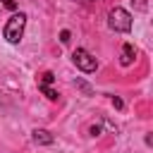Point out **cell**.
Here are the masks:
<instances>
[{
	"label": "cell",
	"instance_id": "cell-1",
	"mask_svg": "<svg viewBox=\"0 0 153 153\" xmlns=\"http://www.w3.org/2000/svg\"><path fill=\"white\" fill-rule=\"evenodd\" d=\"M24 29H26V14H24V12H14V14L7 19V24H5L2 36H5L7 43L17 45V43L22 41V36H24Z\"/></svg>",
	"mask_w": 153,
	"mask_h": 153
},
{
	"label": "cell",
	"instance_id": "cell-2",
	"mask_svg": "<svg viewBox=\"0 0 153 153\" xmlns=\"http://www.w3.org/2000/svg\"><path fill=\"white\" fill-rule=\"evenodd\" d=\"M108 26L112 31H120V33H127L131 29V14L122 7H112L108 12Z\"/></svg>",
	"mask_w": 153,
	"mask_h": 153
},
{
	"label": "cell",
	"instance_id": "cell-3",
	"mask_svg": "<svg viewBox=\"0 0 153 153\" xmlns=\"http://www.w3.org/2000/svg\"><path fill=\"white\" fill-rule=\"evenodd\" d=\"M72 62H74L81 72H96V67H98V60H96L86 48H76V50L72 53Z\"/></svg>",
	"mask_w": 153,
	"mask_h": 153
},
{
	"label": "cell",
	"instance_id": "cell-4",
	"mask_svg": "<svg viewBox=\"0 0 153 153\" xmlns=\"http://www.w3.org/2000/svg\"><path fill=\"white\" fill-rule=\"evenodd\" d=\"M31 139H33V143H38V146H50V143H55V136H53L48 129H33V131H31Z\"/></svg>",
	"mask_w": 153,
	"mask_h": 153
},
{
	"label": "cell",
	"instance_id": "cell-5",
	"mask_svg": "<svg viewBox=\"0 0 153 153\" xmlns=\"http://www.w3.org/2000/svg\"><path fill=\"white\" fill-rule=\"evenodd\" d=\"M134 57H136L134 45H131V43H124V45H122V53H120V65H122V67H129V65L134 62Z\"/></svg>",
	"mask_w": 153,
	"mask_h": 153
},
{
	"label": "cell",
	"instance_id": "cell-6",
	"mask_svg": "<svg viewBox=\"0 0 153 153\" xmlns=\"http://www.w3.org/2000/svg\"><path fill=\"white\" fill-rule=\"evenodd\" d=\"M38 91H41L48 100H57V91H55L50 84H38Z\"/></svg>",
	"mask_w": 153,
	"mask_h": 153
},
{
	"label": "cell",
	"instance_id": "cell-7",
	"mask_svg": "<svg viewBox=\"0 0 153 153\" xmlns=\"http://www.w3.org/2000/svg\"><path fill=\"white\" fill-rule=\"evenodd\" d=\"M76 86H79V88H81L86 96H91V93H93V91H91V86H88L86 81H81V79H76Z\"/></svg>",
	"mask_w": 153,
	"mask_h": 153
},
{
	"label": "cell",
	"instance_id": "cell-8",
	"mask_svg": "<svg viewBox=\"0 0 153 153\" xmlns=\"http://www.w3.org/2000/svg\"><path fill=\"white\" fill-rule=\"evenodd\" d=\"M60 43H69V31H60Z\"/></svg>",
	"mask_w": 153,
	"mask_h": 153
},
{
	"label": "cell",
	"instance_id": "cell-9",
	"mask_svg": "<svg viewBox=\"0 0 153 153\" xmlns=\"http://www.w3.org/2000/svg\"><path fill=\"white\" fill-rule=\"evenodd\" d=\"M2 7H7V10H17V2H14V0H2Z\"/></svg>",
	"mask_w": 153,
	"mask_h": 153
},
{
	"label": "cell",
	"instance_id": "cell-10",
	"mask_svg": "<svg viewBox=\"0 0 153 153\" xmlns=\"http://www.w3.org/2000/svg\"><path fill=\"white\" fill-rule=\"evenodd\" d=\"M112 105H115L117 110H122V108H124V103H122V100H120L117 96H112Z\"/></svg>",
	"mask_w": 153,
	"mask_h": 153
},
{
	"label": "cell",
	"instance_id": "cell-11",
	"mask_svg": "<svg viewBox=\"0 0 153 153\" xmlns=\"http://www.w3.org/2000/svg\"><path fill=\"white\" fill-rule=\"evenodd\" d=\"M88 131H91V136H98V134H100V124H93Z\"/></svg>",
	"mask_w": 153,
	"mask_h": 153
},
{
	"label": "cell",
	"instance_id": "cell-12",
	"mask_svg": "<svg viewBox=\"0 0 153 153\" xmlns=\"http://www.w3.org/2000/svg\"><path fill=\"white\" fill-rule=\"evenodd\" d=\"M136 7H139V10H146V2H143V0H136Z\"/></svg>",
	"mask_w": 153,
	"mask_h": 153
},
{
	"label": "cell",
	"instance_id": "cell-13",
	"mask_svg": "<svg viewBox=\"0 0 153 153\" xmlns=\"http://www.w3.org/2000/svg\"><path fill=\"white\" fill-rule=\"evenodd\" d=\"M76 2H91V0H76Z\"/></svg>",
	"mask_w": 153,
	"mask_h": 153
},
{
	"label": "cell",
	"instance_id": "cell-14",
	"mask_svg": "<svg viewBox=\"0 0 153 153\" xmlns=\"http://www.w3.org/2000/svg\"><path fill=\"white\" fill-rule=\"evenodd\" d=\"M0 7H2V0H0Z\"/></svg>",
	"mask_w": 153,
	"mask_h": 153
}]
</instances>
